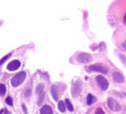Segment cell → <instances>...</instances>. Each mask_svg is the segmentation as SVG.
<instances>
[{
	"mask_svg": "<svg viewBox=\"0 0 126 114\" xmlns=\"http://www.w3.org/2000/svg\"><path fill=\"white\" fill-rule=\"evenodd\" d=\"M124 23L126 25V14H125V17H124Z\"/></svg>",
	"mask_w": 126,
	"mask_h": 114,
	"instance_id": "22",
	"label": "cell"
},
{
	"mask_svg": "<svg viewBox=\"0 0 126 114\" xmlns=\"http://www.w3.org/2000/svg\"><path fill=\"white\" fill-rule=\"evenodd\" d=\"M40 114H53V110L49 105H44L40 109Z\"/></svg>",
	"mask_w": 126,
	"mask_h": 114,
	"instance_id": "9",
	"label": "cell"
},
{
	"mask_svg": "<svg viewBox=\"0 0 126 114\" xmlns=\"http://www.w3.org/2000/svg\"><path fill=\"white\" fill-rule=\"evenodd\" d=\"M95 114H105V113H104V111H103V110L102 108L99 107V108H97L96 110Z\"/></svg>",
	"mask_w": 126,
	"mask_h": 114,
	"instance_id": "18",
	"label": "cell"
},
{
	"mask_svg": "<svg viewBox=\"0 0 126 114\" xmlns=\"http://www.w3.org/2000/svg\"><path fill=\"white\" fill-rule=\"evenodd\" d=\"M44 88H45V85L44 84H42V83H40V84H39L38 85H37V87H36V94L37 95H41L42 93H43V91H44Z\"/></svg>",
	"mask_w": 126,
	"mask_h": 114,
	"instance_id": "12",
	"label": "cell"
},
{
	"mask_svg": "<svg viewBox=\"0 0 126 114\" xmlns=\"http://www.w3.org/2000/svg\"><path fill=\"white\" fill-rule=\"evenodd\" d=\"M120 49L124 50V51H126V41L120 46Z\"/></svg>",
	"mask_w": 126,
	"mask_h": 114,
	"instance_id": "20",
	"label": "cell"
},
{
	"mask_svg": "<svg viewBox=\"0 0 126 114\" xmlns=\"http://www.w3.org/2000/svg\"><path fill=\"white\" fill-rule=\"evenodd\" d=\"M91 71H96V72H99V73H104V74H107L108 73V68L103 65V64H101V63H97V64H95V65H92L91 66H89L88 68Z\"/></svg>",
	"mask_w": 126,
	"mask_h": 114,
	"instance_id": "2",
	"label": "cell"
},
{
	"mask_svg": "<svg viewBox=\"0 0 126 114\" xmlns=\"http://www.w3.org/2000/svg\"><path fill=\"white\" fill-rule=\"evenodd\" d=\"M5 93H6V87L2 84H0V96H4Z\"/></svg>",
	"mask_w": 126,
	"mask_h": 114,
	"instance_id": "15",
	"label": "cell"
},
{
	"mask_svg": "<svg viewBox=\"0 0 126 114\" xmlns=\"http://www.w3.org/2000/svg\"><path fill=\"white\" fill-rule=\"evenodd\" d=\"M77 61L79 63L82 64H87V63H90L92 62L93 58L92 56L86 53H81L79 54H78L77 56Z\"/></svg>",
	"mask_w": 126,
	"mask_h": 114,
	"instance_id": "3",
	"label": "cell"
},
{
	"mask_svg": "<svg viewBox=\"0 0 126 114\" xmlns=\"http://www.w3.org/2000/svg\"><path fill=\"white\" fill-rule=\"evenodd\" d=\"M123 94H124V95H125V96H126V93H123Z\"/></svg>",
	"mask_w": 126,
	"mask_h": 114,
	"instance_id": "23",
	"label": "cell"
},
{
	"mask_svg": "<svg viewBox=\"0 0 126 114\" xmlns=\"http://www.w3.org/2000/svg\"><path fill=\"white\" fill-rule=\"evenodd\" d=\"M5 102L7 103V104H8V105H10V106L13 105V99H12V98L10 97V96H8V97L5 99Z\"/></svg>",
	"mask_w": 126,
	"mask_h": 114,
	"instance_id": "17",
	"label": "cell"
},
{
	"mask_svg": "<svg viewBox=\"0 0 126 114\" xmlns=\"http://www.w3.org/2000/svg\"><path fill=\"white\" fill-rule=\"evenodd\" d=\"M31 90L30 88H28V89L26 90V91L25 92V97H28L29 96H31Z\"/></svg>",
	"mask_w": 126,
	"mask_h": 114,
	"instance_id": "19",
	"label": "cell"
},
{
	"mask_svg": "<svg viewBox=\"0 0 126 114\" xmlns=\"http://www.w3.org/2000/svg\"><path fill=\"white\" fill-rule=\"evenodd\" d=\"M113 79L117 83H122L125 81L124 76H122V74L121 73L118 72V71H116V72L113 73Z\"/></svg>",
	"mask_w": 126,
	"mask_h": 114,
	"instance_id": "8",
	"label": "cell"
},
{
	"mask_svg": "<svg viewBox=\"0 0 126 114\" xmlns=\"http://www.w3.org/2000/svg\"><path fill=\"white\" fill-rule=\"evenodd\" d=\"M65 104H66V107H67L68 110L70 112L74 111V106H73V104H71V102L70 101V100L68 99H65Z\"/></svg>",
	"mask_w": 126,
	"mask_h": 114,
	"instance_id": "14",
	"label": "cell"
},
{
	"mask_svg": "<svg viewBox=\"0 0 126 114\" xmlns=\"http://www.w3.org/2000/svg\"><path fill=\"white\" fill-rule=\"evenodd\" d=\"M97 101L96 97H95L94 96L91 95V94H88L87 96V104L88 105H91L93 103L96 102Z\"/></svg>",
	"mask_w": 126,
	"mask_h": 114,
	"instance_id": "11",
	"label": "cell"
},
{
	"mask_svg": "<svg viewBox=\"0 0 126 114\" xmlns=\"http://www.w3.org/2000/svg\"><path fill=\"white\" fill-rule=\"evenodd\" d=\"M96 83L98 84V85L99 86V87L102 90H106L108 87H109V83L108 82V80L102 76H97L96 77Z\"/></svg>",
	"mask_w": 126,
	"mask_h": 114,
	"instance_id": "4",
	"label": "cell"
},
{
	"mask_svg": "<svg viewBox=\"0 0 126 114\" xmlns=\"http://www.w3.org/2000/svg\"><path fill=\"white\" fill-rule=\"evenodd\" d=\"M11 56V53H9V54H8L7 56H4V58H2L1 60H0V65H2L6 60H8V59H9V57Z\"/></svg>",
	"mask_w": 126,
	"mask_h": 114,
	"instance_id": "16",
	"label": "cell"
},
{
	"mask_svg": "<svg viewBox=\"0 0 126 114\" xmlns=\"http://www.w3.org/2000/svg\"><path fill=\"white\" fill-rule=\"evenodd\" d=\"M50 93L51 95L55 101H58L59 99V94H58V88L56 85H53L50 87Z\"/></svg>",
	"mask_w": 126,
	"mask_h": 114,
	"instance_id": "10",
	"label": "cell"
},
{
	"mask_svg": "<svg viewBox=\"0 0 126 114\" xmlns=\"http://www.w3.org/2000/svg\"><path fill=\"white\" fill-rule=\"evenodd\" d=\"M108 104L109 108L112 111H113V112H119V111L121 110V106H120V104L116 100H114L112 98H110L108 99Z\"/></svg>",
	"mask_w": 126,
	"mask_h": 114,
	"instance_id": "6",
	"label": "cell"
},
{
	"mask_svg": "<svg viewBox=\"0 0 126 114\" xmlns=\"http://www.w3.org/2000/svg\"><path fill=\"white\" fill-rule=\"evenodd\" d=\"M82 82H79V81H77L76 82H74L73 84V86H72V88H71V94H72V96L73 97H77L82 91Z\"/></svg>",
	"mask_w": 126,
	"mask_h": 114,
	"instance_id": "5",
	"label": "cell"
},
{
	"mask_svg": "<svg viewBox=\"0 0 126 114\" xmlns=\"http://www.w3.org/2000/svg\"><path fill=\"white\" fill-rule=\"evenodd\" d=\"M58 108L59 110L62 113H65V104L62 101H59L58 103Z\"/></svg>",
	"mask_w": 126,
	"mask_h": 114,
	"instance_id": "13",
	"label": "cell"
},
{
	"mask_svg": "<svg viewBox=\"0 0 126 114\" xmlns=\"http://www.w3.org/2000/svg\"><path fill=\"white\" fill-rule=\"evenodd\" d=\"M22 108H23V110H24V111L25 112V113H26V114H28V111H27V108H26V106H25V104H23V105H22Z\"/></svg>",
	"mask_w": 126,
	"mask_h": 114,
	"instance_id": "21",
	"label": "cell"
},
{
	"mask_svg": "<svg viewBox=\"0 0 126 114\" xmlns=\"http://www.w3.org/2000/svg\"><path fill=\"white\" fill-rule=\"evenodd\" d=\"M26 78V73L25 71H21L19 73L16 74L11 79V85L14 87H16L22 85Z\"/></svg>",
	"mask_w": 126,
	"mask_h": 114,
	"instance_id": "1",
	"label": "cell"
},
{
	"mask_svg": "<svg viewBox=\"0 0 126 114\" xmlns=\"http://www.w3.org/2000/svg\"><path fill=\"white\" fill-rule=\"evenodd\" d=\"M21 67V62L19 60H13L11 62L8 66H7V70L9 71H17L19 68Z\"/></svg>",
	"mask_w": 126,
	"mask_h": 114,
	"instance_id": "7",
	"label": "cell"
}]
</instances>
